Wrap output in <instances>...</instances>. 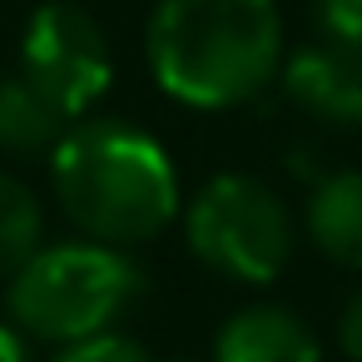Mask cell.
<instances>
[{"instance_id": "obj_3", "label": "cell", "mask_w": 362, "mask_h": 362, "mask_svg": "<svg viewBox=\"0 0 362 362\" xmlns=\"http://www.w3.org/2000/svg\"><path fill=\"white\" fill-rule=\"evenodd\" d=\"M139 293L144 273L124 248L70 238L45 243L6 283V313L30 342L75 347L100 332H115V322L134 308Z\"/></svg>"}, {"instance_id": "obj_2", "label": "cell", "mask_w": 362, "mask_h": 362, "mask_svg": "<svg viewBox=\"0 0 362 362\" xmlns=\"http://www.w3.org/2000/svg\"><path fill=\"white\" fill-rule=\"evenodd\" d=\"M154 85L189 110H238L283 70L278 0H159L144 25Z\"/></svg>"}, {"instance_id": "obj_10", "label": "cell", "mask_w": 362, "mask_h": 362, "mask_svg": "<svg viewBox=\"0 0 362 362\" xmlns=\"http://www.w3.org/2000/svg\"><path fill=\"white\" fill-rule=\"evenodd\" d=\"M45 248V209L30 184L0 169V283H11Z\"/></svg>"}, {"instance_id": "obj_14", "label": "cell", "mask_w": 362, "mask_h": 362, "mask_svg": "<svg viewBox=\"0 0 362 362\" xmlns=\"http://www.w3.org/2000/svg\"><path fill=\"white\" fill-rule=\"evenodd\" d=\"M0 362H35V342L16 322H0Z\"/></svg>"}, {"instance_id": "obj_9", "label": "cell", "mask_w": 362, "mask_h": 362, "mask_svg": "<svg viewBox=\"0 0 362 362\" xmlns=\"http://www.w3.org/2000/svg\"><path fill=\"white\" fill-rule=\"evenodd\" d=\"M70 115L35 90L25 75H0V149L16 159H35V154H55V144L70 134Z\"/></svg>"}, {"instance_id": "obj_5", "label": "cell", "mask_w": 362, "mask_h": 362, "mask_svg": "<svg viewBox=\"0 0 362 362\" xmlns=\"http://www.w3.org/2000/svg\"><path fill=\"white\" fill-rule=\"evenodd\" d=\"M21 75L70 119L95 110L115 85V50L80 0H45L21 35Z\"/></svg>"}, {"instance_id": "obj_6", "label": "cell", "mask_w": 362, "mask_h": 362, "mask_svg": "<svg viewBox=\"0 0 362 362\" xmlns=\"http://www.w3.org/2000/svg\"><path fill=\"white\" fill-rule=\"evenodd\" d=\"M278 80L303 115L322 124H362V50L313 40L283 60Z\"/></svg>"}, {"instance_id": "obj_4", "label": "cell", "mask_w": 362, "mask_h": 362, "mask_svg": "<svg viewBox=\"0 0 362 362\" xmlns=\"http://www.w3.org/2000/svg\"><path fill=\"white\" fill-rule=\"evenodd\" d=\"M189 253L228 283H273L293 258V214L283 194L253 174H214L184 204Z\"/></svg>"}, {"instance_id": "obj_12", "label": "cell", "mask_w": 362, "mask_h": 362, "mask_svg": "<svg viewBox=\"0 0 362 362\" xmlns=\"http://www.w3.org/2000/svg\"><path fill=\"white\" fill-rule=\"evenodd\" d=\"M313 16H317L322 40L362 50V0H313Z\"/></svg>"}, {"instance_id": "obj_8", "label": "cell", "mask_w": 362, "mask_h": 362, "mask_svg": "<svg viewBox=\"0 0 362 362\" xmlns=\"http://www.w3.org/2000/svg\"><path fill=\"white\" fill-rule=\"evenodd\" d=\"M303 228L327 263H337L347 273H362V169L322 174L308 194Z\"/></svg>"}, {"instance_id": "obj_7", "label": "cell", "mask_w": 362, "mask_h": 362, "mask_svg": "<svg viewBox=\"0 0 362 362\" xmlns=\"http://www.w3.org/2000/svg\"><path fill=\"white\" fill-rule=\"evenodd\" d=\"M209 362H322L313 322L283 303H248L214 332Z\"/></svg>"}, {"instance_id": "obj_11", "label": "cell", "mask_w": 362, "mask_h": 362, "mask_svg": "<svg viewBox=\"0 0 362 362\" xmlns=\"http://www.w3.org/2000/svg\"><path fill=\"white\" fill-rule=\"evenodd\" d=\"M50 362H159L144 342L124 337V332H100L90 342H75V347H60Z\"/></svg>"}, {"instance_id": "obj_1", "label": "cell", "mask_w": 362, "mask_h": 362, "mask_svg": "<svg viewBox=\"0 0 362 362\" xmlns=\"http://www.w3.org/2000/svg\"><path fill=\"white\" fill-rule=\"evenodd\" d=\"M50 184L85 238L124 253L159 238L184 214L169 149L129 119H75L50 154Z\"/></svg>"}, {"instance_id": "obj_13", "label": "cell", "mask_w": 362, "mask_h": 362, "mask_svg": "<svg viewBox=\"0 0 362 362\" xmlns=\"http://www.w3.org/2000/svg\"><path fill=\"white\" fill-rule=\"evenodd\" d=\"M337 347L347 352V362H362V288L342 303V317H337Z\"/></svg>"}]
</instances>
